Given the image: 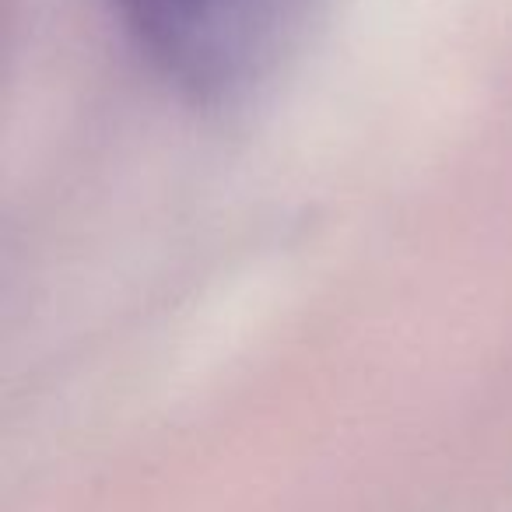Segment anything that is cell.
I'll use <instances>...</instances> for the list:
<instances>
[{
    "mask_svg": "<svg viewBox=\"0 0 512 512\" xmlns=\"http://www.w3.org/2000/svg\"><path fill=\"white\" fill-rule=\"evenodd\" d=\"M123 29L172 88L232 106L295 46L313 0H113Z\"/></svg>",
    "mask_w": 512,
    "mask_h": 512,
    "instance_id": "cell-1",
    "label": "cell"
}]
</instances>
